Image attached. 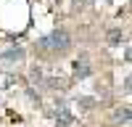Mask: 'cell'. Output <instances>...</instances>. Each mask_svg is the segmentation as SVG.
Wrapping results in <instances>:
<instances>
[{
    "label": "cell",
    "instance_id": "277c9868",
    "mask_svg": "<svg viewBox=\"0 0 132 127\" xmlns=\"http://www.w3.org/2000/svg\"><path fill=\"white\" fill-rule=\"evenodd\" d=\"M90 64H87V58L82 56L79 61H74V74H77V77H90Z\"/></svg>",
    "mask_w": 132,
    "mask_h": 127
},
{
    "label": "cell",
    "instance_id": "3957f363",
    "mask_svg": "<svg viewBox=\"0 0 132 127\" xmlns=\"http://www.w3.org/2000/svg\"><path fill=\"white\" fill-rule=\"evenodd\" d=\"M21 58H24V48H8V50L0 53V61L3 64H16Z\"/></svg>",
    "mask_w": 132,
    "mask_h": 127
},
{
    "label": "cell",
    "instance_id": "52a82bcc",
    "mask_svg": "<svg viewBox=\"0 0 132 127\" xmlns=\"http://www.w3.org/2000/svg\"><path fill=\"white\" fill-rule=\"evenodd\" d=\"M79 103H82V109H93V98H79Z\"/></svg>",
    "mask_w": 132,
    "mask_h": 127
},
{
    "label": "cell",
    "instance_id": "5b68a950",
    "mask_svg": "<svg viewBox=\"0 0 132 127\" xmlns=\"http://www.w3.org/2000/svg\"><path fill=\"white\" fill-rule=\"evenodd\" d=\"M108 45H122V40H124V32L119 29V27H114V29H108Z\"/></svg>",
    "mask_w": 132,
    "mask_h": 127
},
{
    "label": "cell",
    "instance_id": "8992f818",
    "mask_svg": "<svg viewBox=\"0 0 132 127\" xmlns=\"http://www.w3.org/2000/svg\"><path fill=\"white\" fill-rule=\"evenodd\" d=\"M116 119L122 124H129V106H122V109H116Z\"/></svg>",
    "mask_w": 132,
    "mask_h": 127
},
{
    "label": "cell",
    "instance_id": "7a4b0ae2",
    "mask_svg": "<svg viewBox=\"0 0 132 127\" xmlns=\"http://www.w3.org/2000/svg\"><path fill=\"white\" fill-rule=\"evenodd\" d=\"M58 106H56V124H61V127H69V124H74V114L66 109V103L63 101H56Z\"/></svg>",
    "mask_w": 132,
    "mask_h": 127
},
{
    "label": "cell",
    "instance_id": "6da1fadb",
    "mask_svg": "<svg viewBox=\"0 0 132 127\" xmlns=\"http://www.w3.org/2000/svg\"><path fill=\"white\" fill-rule=\"evenodd\" d=\"M37 48L40 50H48V53H66L71 48V35L66 29H56L53 35H48V37H42L40 42H37Z\"/></svg>",
    "mask_w": 132,
    "mask_h": 127
}]
</instances>
